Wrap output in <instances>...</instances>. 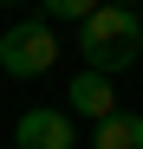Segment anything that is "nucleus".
I'll return each instance as SVG.
<instances>
[{
    "instance_id": "f03ea898",
    "label": "nucleus",
    "mask_w": 143,
    "mask_h": 149,
    "mask_svg": "<svg viewBox=\"0 0 143 149\" xmlns=\"http://www.w3.org/2000/svg\"><path fill=\"white\" fill-rule=\"evenodd\" d=\"M59 65V33L52 19H13L0 33V71L7 78H46Z\"/></svg>"
},
{
    "instance_id": "f257e3e1",
    "label": "nucleus",
    "mask_w": 143,
    "mask_h": 149,
    "mask_svg": "<svg viewBox=\"0 0 143 149\" xmlns=\"http://www.w3.org/2000/svg\"><path fill=\"white\" fill-rule=\"evenodd\" d=\"M78 52H85V71H124L143 58V19L137 7H111V0H98L85 19H78Z\"/></svg>"
},
{
    "instance_id": "423d86ee",
    "label": "nucleus",
    "mask_w": 143,
    "mask_h": 149,
    "mask_svg": "<svg viewBox=\"0 0 143 149\" xmlns=\"http://www.w3.org/2000/svg\"><path fill=\"white\" fill-rule=\"evenodd\" d=\"M39 7H46V19H72V26H78V19L98 7V0H39Z\"/></svg>"
},
{
    "instance_id": "0eeeda50",
    "label": "nucleus",
    "mask_w": 143,
    "mask_h": 149,
    "mask_svg": "<svg viewBox=\"0 0 143 149\" xmlns=\"http://www.w3.org/2000/svg\"><path fill=\"white\" fill-rule=\"evenodd\" d=\"M0 7H26V0H0Z\"/></svg>"
},
{
    "instance_id": "7ed1b4c3",
    "label": "nucleus",
    "mask_w": 143,
    "mask_h": 149,
    "mask_svg": "<svg viewBox=\"0 0 143 149\" xmlns=\"http://www.w3.org/2000/svg\"><path fill=\"white\" fill-rule=\"evenodd\" d=\"M13 149H72V110H52V104H33L13 130Z\"/></svg>"
},
{
    "instance_id": "39448f33",
    "label": "nucleus",
    "mask_w": 143,
    "mask_h": 149,
    "mask_svg": "<svg viewBox=\"0 0 143 149\" xmlns=\"http://www.w3.org/2000/svg\"><path fill=\"white\" fill-rule=\"evenodd\" d=\"M91 149H143V117L111 110V117L98 123V136H91Z\"/></svg>"
},
{
    "instance_id": "20e7f679",
    "label": "nucleus",
    "mask_w": 143,
    "mask_h": 149,
    "mask_svg": "<svg viewBox=\"0 0 143 149\" xmlns=\"http://www.w3.org/2000/svg\"><path fill=\"white\" fill-rule=\"evenodd\" d=\"M65 97H72V117H91V123H104V117L117 110V97H111V78H104V71H78Z\"/></svg>"
},
{
    "instance_id": "1a4fd4ad",
    "label": "nucleus",
    "mask_w": 143,
    "mask_h": 149,
    "mask_svg": "<svg viewBox=\"0 0 143 149\" xmlns=\"http://www.w3.org/2000/svg\"><path fill=\"white\" fill-rule=\"evenodd\" d=\"M137 65H143V58H137Z\"/></svg>"
},
{
    "instance_id": "6e6552de",
    "label": "nucleus",
    "mask_w": 143,
    "mask_h": 149,
    "mask_svg": "<svg viewBox=\"0 0 143 149\" xmlns=\"http://www.w3.org/2000/svg\"><path fill=\"white\" fill-rule=\"evenodd\" d=\"M111 7H130V0H111Z\"/></svg>"
}]
</instances>
